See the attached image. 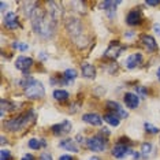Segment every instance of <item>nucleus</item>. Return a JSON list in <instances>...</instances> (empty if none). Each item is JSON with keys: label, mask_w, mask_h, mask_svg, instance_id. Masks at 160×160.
<instances>
[{"label": "nucleus", "mask_w": 160, "mask_h": 160, "mask_svg": "<svg viewBox=\"0 0 160 160\" xmlns=\"http://www.w3.org/2000/svg\"><path fill=\"white\" fill-rule=\"evenodd\" d=\"M29 21H30L32 29L34 30V33L38 34L41 38L48 40L55 34L56 23L53 22L52 18H51L48 14H45L40 7L36 10V12L32 15V18Z\"/></svg>", "instance_id": "obj_1"}, {"label": "nucleus", "mask_w": 160, "mask_h": 160, "mask_svg": "<svg viewBox=\"0 0 160 160\" xmlns=\"http://www.w3.org/2000/svg\"><path fill=\"white\" fill-rule=\"evenodd\" d=\"M66 30L67 34L70 36L71 41L77 44L79 48H85L88 45V34H86L85 28L78 18H68L66 21Z\"/></svg>", "instance_id": "obj_2"}, {"label": "nucleus", "mask_w": 160, "mask_h": 160, "mask_svg": "<svg viewBox=\"0 0 160 160\" xmlns=\"http://www.w3.org/2000/svg\"><path fill=\"white\" fill-rule=\"evenodd\" d=\"M19 85L23 88V93L29 100H38L45 96V88L42 82L30 75H23V78L19 81Z\"/></svg>", "instance_id": "obj_3"}, {"label": "nucleus", "mask_w": 160, "mask_h": 160, "mask_svg": "<svg viewBox=\"0 0 160 160\" xmlns=\"http://www.w3.org/2000/svg\"><path fill=\"white\" fill-rule=\"evenodd\" d=\"M34 119V111L33 110H29L26 112H22L15 118L11 119H7V121L3 122V129L7 130V132H21V130L26 129V127L33 122Z\"/></svg>", "instance_id": "obj_4"}, {"label": "nucleus", "mask_w": 160, "mask_h": 160, "mask_svg": "<svg viewBox=\"0 0 160 160\" xmlns=\"http://www.w3.org/2000/svg\"><path fill=\"white\" fill-rule=\"evenodd\" d=\"M85 147L92 152H103L108 148V140L107 137L101 136V134H96V136L86 138Z\"/></svg>", "instance_id": "obj_5"}, {"label": "nucleus", "mask_w": 160, "mask_h": 160, "mask_svg": "<svg viewBox=\"0 0 160 160\" xmlns=\"http://www.w3.org/2000/svg\"><path fill=\"white\" fill-rule=\"evenodd\" d=\"M47 14L52 18V21L55 23H58L63 17V7L59 2H47Z\"/></svg>", "instance_id": "obj_6"}, {"label": "nucleus", "mask_w": 160, "mask_h": 160, "mask_svg": "<svg viewBox=\"0 0 160 160\" xmlns=\"http://www.w3.org/2000/svg\"><path fill=\"white\" fill-rule=\"evenodd\" d=\"M71 130H72V125H71L70 121H67V119H64V121H62L60 123H56V125H53L51 127V133L56 137L67 136V134H70Z\"/></svg>", "instance_id": "obj_7"}, {"label": "nucleus", "mask_w": 160, "mask_h": 160, "mask_svg": "<svg viewBox=\"0 0 160 160\" xmlns=\"http://www.w3.org/2000/svg\"><path fill=\"white\" fill-rule=\"evenodd\" d=\"M133 149L129 147L127 144H122V142H116L111 149V155L115 159H125L127 155H133Z\"/></svg>", "instance_id": "obj_8"}, {"label": "nucleus", "mask_w": 160, "mask_h": 160, "mask_svg": "<svg viewBox=\"0 0 160 160\" xmlns=\"http://www.w3.org/2000/svg\"><path fill=\"white\" fill-rule=\"evenodd\" d=\"M122 51H125V47H123L121 42L118 41H111V44L108 45V48L105 49L104 52V58H108L111 60H115L121 56Z\"/></svg>", "instance_id": "obj_9"}, {"label": "nucleus", "mask_w": 160, "mask_h": 160, "mask_svg": "<svg viewBox=\"0 0 160 160\" xmlns=\"http://www.w3.org/2000/svg\"><path fill=\"white\" fill-rule=\"evenodd\" d=\"M33 64H34V60L29 56H19L15 60V67L22 71L25 75H29V71L33 67Z\"/></svg>", "instance_id": "obj_10"}, {"label": "nucleus", "mask_w": 160, "mask_h": 160, "mask_svg": "<svg viewBox=\"0 0 160 160\" xmlns=\"http://www.w3.org/2000/svg\"><path fill=\"white\" fill-rule=\"evenodd\" d=\"M140 41H141V44H142L144 48L147 49V52H149V53L156 52V51L159 49L158 41H156V38L151 34H142L140 37Z\"/></svg>", "instance_id": "obj_11"}, {"label": "nucleus", "mask_w": 160, "mask_h": 160, "mask_svg": "<svg viewBox=\"0 0 160 160\" xmlns=\"http://www.w3.org/2000/svg\"><path fill=\"white\" fill-rule=\"evenodd\" d=\"M142 22V12L140 8H132L126 15V23L129 26H137Z\"/></svg>", "instance_id": "obj_12"}, {"label": "nucleus", "mask_w": 160, "mask_h": 160, "mask_svg": "<svg viewBox=\"0 0 160 160\" xmlns=\"http://www.w3.org/2000/svg\"><path fill=\"white\" fill-rule=\"evenodd\" d=\"M4 26L8 29V30H15V29H18L21 26L19 23V18H18V15L14 11H8L4 15Z\"/></svg>", "instance_id": "obj_13"}, {"label": "nucleus", "mask_w": 160, "mask_h": 160, "mask_svg": "<svg viewBox=\"0 0 160 160\" xmlns=\"http://www.w3.org/2000/svg\"><path fill=\"white\" fill-rule=\"evenodd\" d=\"M141 63H142V53L141 52L130 53V55L126 58V62H125L127 70H134V68H137Z\"/></svg>", "instance_id": "obj_14"}, {"label": "nucleus", "mask_w": 160, "mask_h": 160, "mask_svg": "<svg viewBox=\"0 0 160 160\" xmlns=\"http://www.w3.org/2000/svg\"><path fill=\"white\" fill-rule=\"evenodd\" d=\"M105 105H107L108 110H110L111 112H114V114H116L121 119H126L127 116H129L127 111L122 107L121 104L118 103V101H112V100H110V101H107V103H105Z\"/></svg>", "instance_id": "obj_15"}, {"label": "nucleus", "mask_w": 160, "mask_h": 160, "mask_svg": "<svg viewBox=\"0 0 160 160\" xmlns=\"http://www.w3.org/2000/svg\"><path fill=\"white\" fill-rule=\"evenodd\" d=\"M123 101H125V105L130 110H136V108L140 105V97L137 96L136 93L132 92H127L123 96Z\"/></svg>", "instance_id": "obj_16"}, {"label": "nucleus", "mask_w": 160, "mask_h": 160, "mask_svg": "<svg viewBox=\"0 0 160 160\" xmlns=\"http://www.w3.org/2000/svg\"><path fill=\"white\" fill-rule=\"evenodd\" d=\"M82 121L85 123H89V125H92V126H101L104 119L101 118L99 114H96V112H88V114L82 115Z\"/></svg>", "instance_id": "obj_17"}, {"label": "nucleus", "mask_w": 160, "mask_h": 160, "mask_svg": "<svg viewBox=\"0 0 160 160\" xmlns=\"http://www.w3.org/2000/svg\"><path fill=\"white\" fill-rule=\"evenodd\" d=\"M122 2H101L100 3V7L101 10H104L107 12L108 18H114L115 17V12H116V8L121 6Z\"/></svg>", "instance_id": "obj_18"}, {"label": "nucleus", "mask_w": 160, "mask_h": 160, "mask_svg": "<svg viewBox=\"0 0 160 160\" xmlns=\"http://www.w3.org/2000/svg\"><path fill=\"white\" fill-rule=\"evenodd\" d=\"M81 72L85 78L88 79H94L96 78V67L89 62H83L81 64Z\"/></svg>", "instance_id": "obj_19"}, {"label": "nucleus", "mask_w": 160, "mask_h": 160, "mask_svg": "<svg viewBox=\"0 0 160 160\" xmlns=\"http://www.w3.org/2000/svg\"><path fill=\"white\" fill-rule=\"evenodd\" d=\"M78 74H77V70H74V68H67V70H64V72L60 75L62 78V85H68V83H72L77 79Z\"/></svg>", "instance_id": "obj_20"}, {"label": "nucleus", "mask_w": 160, "mask_h": 160, "mask_svg": "<svg viewBox=\"0 0 160 160\" xmlns=\"http://www.w3.org/2000/svg\"><path fill=\"white\" fill-rule=\"evenodd\" d=\"M59 147L63 148L64 151L72 152V153H77L78 152V144L75 142V140H71V138H63L59 142Z\"/></svg>", "instance_id": "obj_21"}, {"label": "nucleus", "mask_w": 160, "mask_h": 160, "mask_svg": "<svg viewBox=\"0 0 160 160\" xmlns=\"http://www.w3.org/2000/svg\"><path fill=\"white\" fill-rule=\"evenodd\" d=\"M17 107H19L18 103H14L11 100H7V99H2V108H0V116L4 118L6 112H11V111H15Z\"/></svg>", "instance_id": "obj_22"}, {"label": "nucleus", "mask_w": 160, "mask_h": 160, "mask_svg": "<svg viewBox=\"0 0 160 160\" xmlns=\"http://www.w3.org/2000/svg\"><path fill=\"white\" fill-rule=\"evenodd\" d=\"M155 152V147L152 142H142L140 148V155L141 159H149Z\"/></svg>", "instance_id": "obj_23"}, {"label": "nucleus", "mask_w": 160, "mask_h": 160, "mask_svg": "<svg viewBox=\"0 0 160 160\" xmlns=\"http://www.w3.org/2000/svg\"><path fill=\"white\" fill-rule=\"evenodd\" d=\"M103 119H104V122L108 123L110 126L116 127V126L121 125V118H119V116L116 115V114H114V112H111V111H108L107 114L103 116Z\"/></svg>", "instance_id": "obj_24"}, {"label": "nucleus", "mask_w": 160, "mask_h": 160, "mask_svg": "<svg viewBox=\"0 0 160 160\" xmlns=\"http://www.w3.org/2000/svg\"><path fill=\"white\" fill-rule=\"evenodd\" d=\"M52 97L56 101H67L68 97H70V93L64 89H55L52 92Z\"/></svg>", "instance_id": "obj_25"}, {"label": "nucleus", "mask_w": 160, "mask_h": 160, "mask_svg": "<svg viewBox=\"0 0 160 160\" xmlns=\"http://www.w3.org/2000/svg\"><path fill=\"white\" fill-rule=\"evenodd\" d=\"M144 130L147 132L148 134H159L160 133V129L158 126H155V125H152V123H149V122H145L144 123Z\"/></svg>", "instance_id": "obj_26"}, {"label": "nucleus", "mask_w": 160, "mask_h": 160, "mask_svg": "<svg viewBox=\"0 0 160 160\" xmlns=\"http://www.w3.org/2000/svg\"><path fill=\"white\" fill-rule=\"evenodd\" d=\"M28 145H29V148L34 149V151H38V149L42 148L41 141L37 140V138H30V140H29V142H28Z\"/></svg>", "instance_id": "obj_27"}, {"label": "nucleus", "mask_w": 160, "mask_h": 160, "mask_svg": "<svg viewBox=\"0 0 160 160\" xmlns=\"http://www.w3.org/2000/svg\"><path fill=\"white\" fill-rule=\"evenodd\" d=\"M12 47H14L15 49L21 51V52H26V51L29 49L28 44H25V42H22V41H15V42H12Z\"/></svg>", "instance_id": "obj_28"}, {"label": "nucleus", "mask_w": 160, "mask_h": 160, "mask_svg": "<svg viewBox=\"0 0 160 160\" xmlns=\"http://www.w3.org/2000/svg\"><path fill=\"white\" fill-rule=\"evenodd\" d=\"M136 92L138 93V96H141V97L148 96V89L145 88V86H136Z\"/></svg>", "instance_id": "obj_29"}, {"label": "nucleus", "mask_w": 160, "mask_h": 160, "mask_svg": "<svg viewBox=\"0 0 160 160\" xmlns=\"http://www.w3.org/2000/svg\"><path fill=\"white\" fill-rule=\"evenodd\" d=\"M11 159V152L7 149H2L0 151V160H10Z\"/></svg>", "instance_id": "obj_30"}, {"label": "nucleus", "mask_w": 160, "mask_h": 160, "mask_svg": "<svg viewBox=\"0 0 160 160\" xmlns=\"http://www.w3.org/2000/svg\"><path fill=\"white\" fill-rule=\"evenodd\" d=\"M40 160H53L52 159V155L48 153V152H42L41 155H40Z\"/></svg>", "instance_id": "obj_31"}, {"label": "nucleus", "mask_w": 160, "mask_h": 160, "mask_svg": "<svg viewBox=\"0 0 160 160\" xmlns=\"http://www.w3.org/2000/svg\"><path fill=\"white\" fill-rule=\"evenodd\" d=\"M153 32H155L156 36H159L160 37V23H155L153 25Z\"/></svg>", "instance_id": "obj_32"}, {"label": "nucleus", "mask_w": 160, "mask_h": 160, "mask_svg": "<svg viewBox=\"0 0 160 160\" xmlns=\"http://www.w3.org/2000/svg\"><path fill=\"white\" fill-rule=\"evenodd\" d=\"M21 160H36V158L32 153H26V155L22 156V159H21Z\"/></svg>", "instance_id": "obj_33"}, {"label": "nucleus", "mask_w": 160, "mask_h": 160, "mask_svg": "<svg viewBox=\"0 0 160 160\" xmlns=\"http://www.w3.org/2000/svg\"><path fill=\"white\" fill-rule=\"evenodd\" d=\"M147 6H151V7H156V6H160V2L158 0H153V2H145Z\"/></svg>", "instance_id": "obj_34"}, {"label": "nucleus", "mask_w": 160, "mask_h": 160, "mask_svg": "<svg viewBox=\"0 0 160 160\" xmlns=\"http://www.w3.org/2000/svg\"><path fill=\"white\" fill-rule=\"evenodd\" d=\"M100 134H101V136H110V134H111V130L110 129H105V127H104V129H101V132H100Z\"/></svg>", "instance_id": "obj_35"}, {"label": "nucleus", "mask_w": 160, "mask_h": 160, "mask_svg": "<svg viewBox=\"0 0 160 160\" xmlns=\"http://www.w3.org/2000/svg\"><path fill=\"white\" fill-rule=\"evenodd\" d=\"M59 160H74V158L70 156V155H62L59 158Z\"/></svg>", "instance_id": "obj_36"}, {"label": "nucleus", "mask_w": 160, "mask_h": 160, "mask_svg": "<svg viewBox=\"0 0 160 160\" xmlns=\"http://www.w3.org/2000/svg\"><path fill=\"white\" fill-rule=\"evenodd\" d=\"M38 59L40 60H47V55H45V52H40V55H38Z\"/></svg>", "instance_id": "obj_37"}, {"label": "nucleus", "mask_w": 160, "mask_h": 160, "mask_svg": "<svg viewBox=\"0 0 160 160\" xmlns=\"http://www.w3.org/2000/svg\"><path fill=\"white\" fill-rule=\"evenodd\" d=\"M125 37H126V38H129V37H130V38H133V37H134V32H130V33H126V34H125Z\"/></svg>", "instance_id": "obj_38"}, {"label": "nucleus", "mask_w": 160, "mask_h": 160, "mask_svg": "<svg viewBox=\"0 0 160 160\" xmlns=\"http://www.w3.org/2000/svg\"><path fill=\"white\" fill-rule=\"evenodd\" d=\"M40 141H41L42 148H45V147H47V140H44V138H42V140H40Z\"/></svg>", "instance_id": "obj_39"}, {"label": "nucleus", "mask_w": 160, "mask_h": 160, "mask_svg": "<svg viewBox=\"0 0 160 160\" xmlns=\"http://www.w3.org/2000/svg\"><path fill=\"white\" fill-rule=\"evenodd\" d=\"M156 77H158V79L160 81V67L158 68V71H156Z\"/></svg>", "instance_id": "obj_40"}, {"label": "nucleus", "mask_w": 160, "mask_h": 160, "mask_svg": "<svg viewBox=\"0 0 160 160\" xmlns=\"http://www.w3.org/2000/svg\"><path fill=\"white\" fill-rule=\"evenodd\" d=\"M89 160H101L100 158H97V156H92V158H90Z\"/></svg>", "instance_id": "obj_41"}, {"label": "nucleus", "mask_w": 160, "mask_h": 160, "mask_svg": "<svg viewBox=\"0 0 160 160\" xmlns=\"http://www.w3.org/2000/svg\"><path fill=\"white\" fill-rule=\"evenodd\" d=\"M4 144H6V137L2 136V145H4Z\"/></svg>", "instance_id": "obj_42"}]
</instances>
